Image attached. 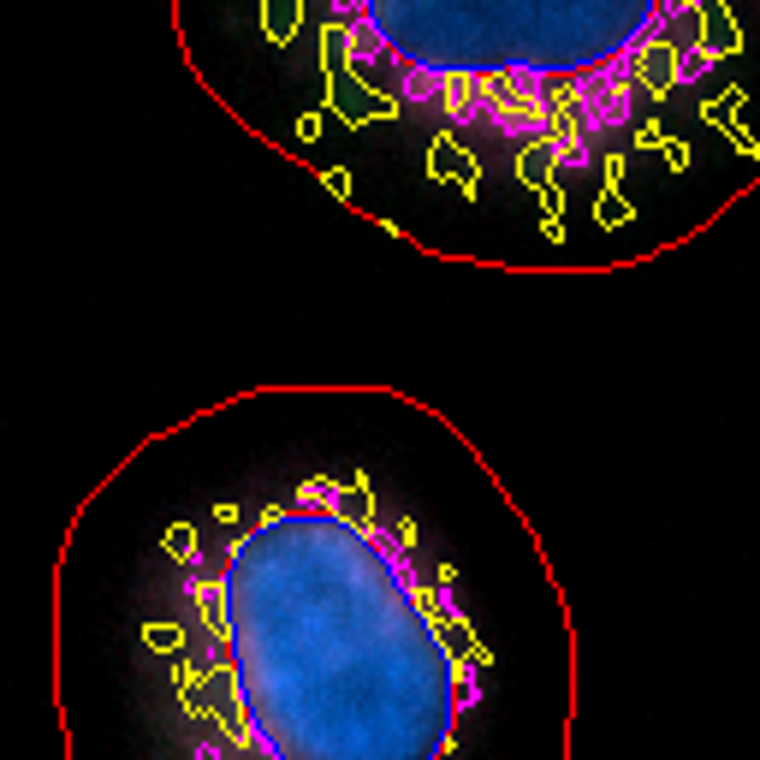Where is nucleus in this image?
Returning <instances> with one entry per match:
<instances>
[{"mask_svg":"<svg viewBox=\"0 0 760 760\" xmlns=\"http://www.w3.org/2000/svg\"><path fill=\"white\" fill-rule=\"evenodd\" d=\"M315 36L327 78L363 101L351 125H428V167L464 197L499 149L570 268V197L588 190L606 238L636 226L618 179L695 161L660 119L749 54L743 0H315Z\"/></svg>","mask_w":760,"mask_h":760,"instance_id":"2","label":"nucleus"},{"mask_svg":"<svg viewBox=\"0 0 760 760\" xmlns=\"http://www.w3.org/2000/svg\"><path fill=\"white\" fill-rule=\"evenodd\" d=\"M149 553L137 642L190 760H476V737H523V654L369 452L214 481Z\"/></svg>","mask_w":760,"mask_h":760,"instance_id":"1","label":"nucleus"}]
</instances>
